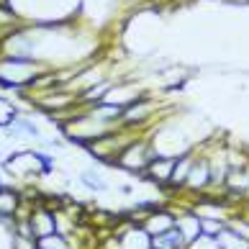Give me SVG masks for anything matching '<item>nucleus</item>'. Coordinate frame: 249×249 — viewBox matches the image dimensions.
Segmentation results:
<instances>
[{
	"instance_id": "nucleus-1",
	"label": "nucleus",
	"mask_w": 249,
	"mask_h": 249,
	"mask_svg": "<svg viewBox=\"0 0 249 249\" xmlns=\"http://www.w3.org/2000/svg\"><path fill=\"white\" fill-rule=\"evenodd\" d=\"M8 5L29 23H70L80 0H8Z\"/></svg>"
},
{
	"instance_id": "nucleus-2",
	"label": "nucleus",
	"mask_w": 249,
	"mask_h": 249,
	"mask_svg": "<svg viewBox=\"0 0 249 249\" xmlns=\"http://www.w3.org/2000/svg\"><path fill=\"white\" fill-rule=\"evenodd\" d=\"M49 67L26 57H0V90L3 93H21L29 90L31 82Z\"/></svg>"
},
{
	"instance_id": "nucleus-3",
	"label": "nucleus",
	"mask_w": 249,
	"mask_h": 249,
	"mask_svg": "<svg viewBox=\"0 0 249 249\" xmlns=\"http://www.w3.org/2000/svg\"><path fill=\"white\" fill-rule=\"evenodd\" d=\"M157 157V149L152 144V136H136V139L126 146V149L118 154V160L113 167L118 170H126V172H134V175H144V170L149 167V162Z\"/></svg>"
},
{
	"instance_id": "nucleus-4",
	"label": "nucleus",
	"mask_w": 249,
	"mask_h": 249,
	"mask_svg": "<svg viewBox=\"0 0 249 249\" xmlns=\"http://www.w3.org/2000/svg\"><path fill=\"white\" fill-rule=\"evenodd\" d=\"M3 172L18 180H31L41 178L39 175V162H36V149H18L11 157L3 160Z\"/></svg>"
},
{
	"instance_id": "nucleus-5",
	"label": "nucleus",
	"mask_w": 249,
	"mask_h": 249,
	"mask_svg": "<svg viewBox=\"0 0 249 249\" xmlns=\"http://www.w3.org/2000/svg\"><path fill=\"white\" fill-rule=\"evenodd\" d=\"M211 188V162H208V154L203 146H196V160H193V167L190 175L185 180V193H193V196H200Z\"/></svg>"
},
{
	"instance_id": "nucleus-6",
	"label": "nucleus",
	"mask_w": 249,
	"mask_h": 249,
	"mask_svg": "<svg viewBox=\"0 0 249 249\" xmlns=\"http://www.w3.org/2000/svg\"><path fill=\"white\" fill-rule=\"evenodd\" d=\"M116 249H152V236L144 231L142 221L128 218L121 229H116Z\"/></svg>"
},
{
	"instance_id": "nucleus-7",
	"label": "nucleus",
	"mask_w": 249,
	"mask_h": 249,
	"mask_svg": "<svg viewBox=\"0 0 249 249\" xmlns=\"http://www.w3.org/2000/svg\"><path fill=\"white\" fill-rule=\"evenodd\" d=\"M175 160L178 157H167V154H157L154 160L149 162V167L144 170L142 178L154 182L157 188L167 190L170 188V180H172V170H175Z\"/></svg>"
},
{
	"instance_id": "nucleus-8",
	"label": "nucleus",
	"mask_w": 249,
	"mask_h": 249,
	"mask_svg": "<svg viewBox=\"0 0 249 249\" xmlns=\"http://www.w3.org/2000/svg\"><path fill=\"white\" fill-rule=\"evenodd\" d=\"M26 218H29L31 231H34L36 239H39V236H47V234H54V231H59L57 211L49 208V206H34V208H31V213L26 216Z\"/></svg>"
},
{
	"instance_id": "nucleus-9",
	"label": "nucleus",
	"mask_w": 249,
	"mask_h": 249,
	"mask_svg": "<svg viewBox=\"0 0 249 249\" xmlns=\"http://www.w3.org/2000/svg\"><path fill=\"white\" fill-rule=\"evenodd\" d=\"M175 224H178V213L170 211L167 206H160L157 211H152V213H146L142 218V226L149 236H160L164 231H170V229H175Z\"/></svg>"
},
{
	"instance_id": "nucleus-10",
	"label": "nucleus",
	"mask_w": 249,
	"mask_h": 249,
	"mask_svg": "<svg viewBox=\"0 0 249 249\" xmlns=\"http://www.w3.org/2000/svg\"><path fill=\"white\" fill-rule=\"evenodd\" d=\"M18 208H23L21 190L8 185V182H0V218L3 221H16Z\"/></svg>"
},
{
	"instance_id": "nucleus-11",
	"label": "nucleus",
	"mask_w": 249,
	"mask_h": 249,
	"mask_svg": "<svg viewBox=\"0 0 249 249\" xmlns=\"http://www.w3.org/2000/svg\"><path fill=\"white\" fill-rule=\"evenodd\" d=\"M5 131H8V136H13V139H36V142L41 139L39 124H36L34 118H29V116H21V113L13 118Z\"/></svg>"
},
{
	"instance_id": "nucleus-12",
	"label": "nucleus",
	"mask_w": 249,
	"mask_h": 249,
	"mask_svg": "<svg viewBox=\"0 0 249 249\" xmlns=\"http://www.w3.org/2000/svg\"><path fill=\"white\" fill-rule=\"evenodd\" d=\"M182 231V236H185V242H196V239L200 236V216L196 213L193 208H185L182 213H178V224H175Z\"/></svg>"
},
{
	"instance_id": "nucleus-13",
	"label": "nucleus",
	"mask_w": 249,
	"mask_h": 249,
	"mask_svg": "<svg viewBox=\"0 0 249 249\" xmlns=\"http://www.w3.org/2000/svg\"><path fill=\"white\" fill-rule=\"evenodd\" d=\"M152 249H188V242L178 226L160 236H152Z\"/></svg>"
},
{
	"instance_id": "nucleus-14",
	"label": "nucleus",
	"mask_w": 249,
	"mask_h": 249,
	"mask_svg": "<svg viewBox=\"0 0 249 249\" xmlns=\"http://www.w3.org/2000/svg\"><path fill=\"white\" fill-rule=\"evenodd\" d=\"M216 242L221 249H249V239H244L242 234H236L229 226H224V231L216 236Z\"/></svg>"
},
{
	"instance_id": "nucleus-15",
	"label": "nucleus",
	"mask_w": 249,
	"mask_h": 249,
	"mask_svg": "<svg viewBox=\"0 0 249 249\" xmlns=\"http://www.w3.org/2000/svg\"><path fill=\"white\" fill-rule=\"evenodd\" d=\"M80 182H82L88 190H93V193H106V190H108V182H106L103 175L98 172V167L82 170V172H80Z\"/></svg>"
},
{
	"instance_id": "nucleus-16",
	"label": "nucleus",
	"mask_w": 249,
	"mask_h": 249,
	"mask_svg": "<svg viewBox=\"0 0 249 249\" xmlns=\"http://www.w3.org/2000/svg\"><path fill=\"white\" fill-rule=\"evenodd\" d=\"M36 249H72V242H70L67 234L54 231V234H47V236L36 239Z\"/></svg>"
},
{
	"instance_id": "nucleus-17",
	"label": "nucleus",
	"mask_w": 249,
	"mask_h": 249,
	"mask_svg": "<svg viewBox=\"0 0 249 249\" xmlns=\"http://www.w3.org/2000/svg\"><path fill=\"white\" fill-rule=\"evenodd\" d=\"M16 116H18V108H16L5 95H0V128L5 131V128L11 126V121H13Z\"/></svg>"
},
{
	"instance_id": "nucleus-18",
	"label": "nucleus",
	"mask_w": 249,
	"mask_h": 249,
	"mask_svg": "<svg viewBox=\"0 0 249 249\" xmlns=\"http://www.w3.org/2000/svg\"><path fill=\"white\" fill-rule=\"evenodd\" d=\"M36 162H39V175L41 178H49V175L54 172V157L52 154H47L44 149H36Z\"/></svg>"
},
{
	"instance_id": "nucleus-19",
	"label": "nucleus",
	"mask_w": 249,
	"mask_h": 249,
	"mask_svg": "<svg viewBox=\"0 0 249 249\" xmlns=\"http://www.w3.org/2000/svg\"><path fill=\"white\" fill-rule=\"evenodd\" d=\"M188 249H221V247H218L216 239H211V236H203V234H200L196 242H190V244H188Z\"/></svg>"
},
{
	"instance_id": "nucleus-20",
	"label": "nucleus",
	"mask_w": 249,
	"mask_h": 249,
	"mask_svg": "<svg viewBox=\"0 0 249 249\" xmlns=\"http://www.w3.org/2000/svg\"><path fill=\"white\" fill-rule=\"evenodd\" d=\"M131 193H134V185H128V182L121 185V196H131Z\"/></svg>"
},
{
	"instance_id": "nucleus-21",
	"label": "nucleus",
	"mask_w": 249,
	"mask_h": 249,
	"mask_svg": "<svg viewBox=\"0 0 249 249\" xmlns=\"http://www.w3.org/2000/svg\"><path fill=\"white\" fill-rule=\"evenodd\" d=\"M0 162H3V149H0Z\"/></svg>"
},
{
	"instance_id": "nucleus-22",
	"label": "nucleus",
	"mask_w": 249,
	"mask_h": 249,
	"mask_svg": "<svg viewBox=\"0 0 249 249\" xmlns=\"http://www.w3.org/2000/svg\"><path fill=\"white\" fill-rule=\"evenodd\" d=\"M0 182H3V170H0Z\"/></svg>"
}]
</instances>
